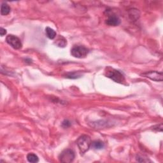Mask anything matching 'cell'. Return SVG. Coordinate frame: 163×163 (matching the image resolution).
I'll return each instance as SVG.
<instances>
[{"label": "cell", "instance_id": "12", "mask_svg": "<svg viewBox=\"0 0 163 163\" xmlns=\"http://www.w3.org/2000/svg\"><path fill=\"white\" fill-rule=\"evenodd\" d=\"M27 159L29 162L35 163V162H38L39 161L38 157L36 154H34V153H28L27 155Z\"/></svg>", "mask_w": 163, "mask_h": 163}, {"label": "cell", "instance_id": "14", "mask_svg": "<svg viewBox=\"0 0 163 163\" xmlns=\"http://www.w3.org/2000/svg\"><path fill=\"white\" fill-rule=\"evenodd\" d=\"M71 126V122L68 120H64L62 122V126L64 128L69 127Z\"/></svg>", "mask_w": 163, "mask_h": 163}, {"label": "cell", "instance_id": "13", "mask_svg": "<svg viewBox=\"0 0 163 163\" xmlns=\"http://www.w3.org/2000/svg\"><path fill=\"white\" fill-rule=\"evenodd\" d=\"M66 78L75 79V78H78L80 77L81 75L78 73H77V72H70V73H68L66 75Z\"/></svg>", "mask_w": 163, "mask_h": 163}, {"label": "cell", "instance_id": "7", "mask_svg": "<svg viewBox=\"0 0 163 163\" xmlns=\"http://www.w3.org/2000/svg\"><path fill=\"white\" fill-rule=\"evenodd\" d=\"M106 24L110 26H117L121 24V19L115 15H110L106 20Z\"/></svg>", "mask_w": 163, "mask_h": 163}, {"label": "cell", "instance_id": "3", "mask_svg": "<svg viewBox=\"0 0 163 163\" xmlns=\"http://www.w3.org/2000/svg\"><path fill=\"white\" fill-rule=\"evenodd\" d=\"M89 51L84 46L75 45L71 50V54L76 58H84L89 54Z\"/></svg>", "mask_w": 163, "mask_h": 163}, {"label": "cell", "instance_id": "5", "mask_svg": "<svg viewBox=\"0 0 163 163\" xmlns=\"http://www.w3.org/2000/svg\"><path fill=\"white\" fill-rule=\"evenodd\" d=\"M141 76L148 78L150 80L156 82H162L163 79V75L162 72H159L157 71H147L141 74Z\"/></svg>", "mask_w": 163, "mask_h": 163}, {"label": "cell", "instance_id": "6", "mask_svg": "<svg viewBox=\"0 0 163 163\" xmlns=\"http://www.w3.org/2000/svg\"><path fill=\"white\" fill-rule=\"evenodd\" d=\"M6 42L12 47H13L15 49H21L22 46H23L21 40L18 37L13 35V34H9V35H8L7 38H6Z\"/></svg>", "mask_w": 163, "mask_h": 163}, {"label": "cell", "instance_id": "2", "mask_svg": "<svg viewBox=\"0 0 163 163\" xmlns=\"http://www.w3.org/2000/svg\"><path fill=\"white\" fill-rule=\"evenodd\" d=\"M91 139L88 135L84 134L78 138L77 140V144L81 154H84L88 151L91 147Z\"/></svg>", "mask_w": 163, "mask_h": 163}, {"label": "cell", "instance_id": "9", "mask_svg": "<svg viewBox=\"0 0 163 163\" xmlns=\"http://www.w3.org/2000/svg\"><path fill=\"white\" fill-rule=\"evenodd\" d=\"M45 33L46 35L47 36L49 39L53 40L56 37V32L55 31L52 29V28L49 27H47L45 28Z\"/></svg>", "mask_w": 163, "mask_h": 163}, {"label": "cell", "instance_id": "11", "mask_svg": "<svg viewBox=\"0 0 163 163\" xmlns=\"http://www.w3.org/2000/svg\"><path fill=\"white\" fill-rule=\"evenodd\" d=\"M91 147L95 150H101L104 148L105 144L103 142H101V141L97 140V141H95V142H92Z\"/></svg>", "mask_w": 163, "mask_h": 163}, {"label": "cell", "instance_id": "10", "mask_svg": "<svg viewBox=\"0 0 163 163\" xmlns=\"http://www.w3.org/2000/svg\"><path fill=\"white\" fill-rule=\"evenodd\" d=\"M11 10L10 7H9V5L6 3H3L1 4V14L2 15H7L10 14Z\"/></svg>", "mask_w": 163, "mask_h": 163}, {"label": "cell", "instance_id": "15", "mask_svg": "<svg viewBox=\"0 0 163 163\" xmlns=\"http://www.w3.org/2000/svg\"><path fill=\"white\" fill-rule=\"evenodd\" d=\"M6 33H7V30L4 29V28L1 27V29H0V34H1V36H4Z\"/></svg>", "mask_w": 163, "mask_h": 163}, {"label": "cell", "instance_id": "4", "mask_svg": "<svg viewBox=\"0 0 163 163\" xmlns=\"http://www.w3.org/2000/svg\"><path fill=\"white\" fill-rule=\"evenodd\" d=\"M75 152L71 149H65L59 155V160L61 162L70 163L75 159Z\"/></svg>", "mask_w": 163, "mask_h": 163}, {"label": "cell", "instance_id": "1", "mask_svg": "<svg viewBox=\"0 0 163 163\" xmlns=\"http://www.w3.org/2000/svg\"><path fill=\"white\" fill-rule=\"evenodd\" d=\"M105 75L112 80L118 84H124L126 80L123 73L120 71L112 68L111 66H107L105 70Z\"/></svg>", "mask_w": 163, "mask_h": 163}, {"label": "cell", "instance_id": "8", "mask_svg": "<svg viewBox=\"0 0 163 163\" xmlns=\"http://www.w3.org/2000/svg\"><path fill=\"white\" fill-rule=\"evenodd\" d=\"M55 43L59 47H65L67 45V41L62 36H59L55 42Z\"/></svg>", "mask_w": 163, "mask_h": 163}]
</instances>
